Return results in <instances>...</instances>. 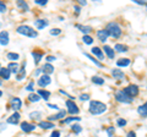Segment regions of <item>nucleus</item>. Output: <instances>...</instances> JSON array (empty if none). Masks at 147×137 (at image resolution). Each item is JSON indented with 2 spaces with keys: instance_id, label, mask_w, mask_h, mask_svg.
<instances>
[{
  "instance_id": "43",
  "label": "nucleus",
  "mask_w": 147,
  "mask_h": 137,
  "mask_svg": "<svg viewBox=\"0 0 147 137\" xmlns=\"http://www.w3.org/2000/svg\"><path fill=\"white\" fill-rule=\"evenodd\" d=\"M88 99H90V94H87V93L80 95V100H82V102H86V100H88Z\"/></svg>"
},
{
  "instance_id": "39",
  "label": "nucleus",
  "mask_w": 147,
  "mask_h": 137,
  "mask_svg": "<svg viewBox=\"0 0 147 137\" xmlns=\"http://www.w3.org/2000/svg\"><path fill=\"white\" fill-rule=\"evenodd\" d=\"M117 124H118L119 127H124V126L127 124V121L125 120V119H118V120H117Z\"/></svg>"
},
{
  "instance_id": "20",
  "label": "nucleus",
  "mask_w": 147,
  "mask_h": 137,
  "mask_svg": "<svg viewBox=\"0 0 147 137\" xmlns=\"http://www.w3.org/2000/svg\"><path fill=\"white\" fill-rule=\"evenodd\" d=\"M112 76L117 80H123L125 77V74L123 72V70H119V68H113L112 70Z\"/></svg>"
},
{
  "instance_id": "32",
  "label": "nucleus",
  "mask_w": 147,
  "mask_h": 137,
  "mask_svg": "<svg viewBox=\"0 0 147 137\" xmlns=\"http://www.w3.org/2000/svg\"><path fill=\"white\" fill-rule=\"evenodd\" d=\"M6 58L9 59V60H11V62H16V60L20 59V55H18L17 53H7Z\"/></svg>"
},
{
  "instance_id": "41",
  "label": "nucleus",
  "mask_w": 147,
  "mask_h": 137,
  "mask_svg": "<svg viewBox=\"0 0 147 137\" xmlns=\"http://www.w3.org/2000/svg\"><path fill=\"white\" fill-rule=\"evenodd\" d=\"M6 4L5 3H3V1H0V12L4 13V12H6Z\"/></svg>"
},
{
  "instance_id": "9",
  "label": "nucleus",
  "mask_w": 147,
  "mask_h": 137,
  "mask_svg": "<svg viewBox=\"0 0 147 137\" xmlns=\"http://www.w3.org/2000/svg\"><path fill=\"white\" fill-rule=\"evenodd\" d=\"M36 127H37L36 124H31V122H28V121L21 122V130L24 132H32V131L36 130Z\"/></svg>"
},
{
  "instance_id": "28",
  "label": "nucleus",
  "mask_w": 147,
  "mask_h": 137,
  "mask_svg": "<svg viewBox=\"0 0 147 137\" xmlns=\"http://www.w3.org/2000/svg\"><path fill=\"white\" fill-rule=\"evenodd\" d=\"M77 28H79L82 33H84V36H87L90 33V32H92V27L91 26H82V25H77Z\"/></svg>"
},
{
  "instance_id": "19",
  "label": "nucleus",
  "mask_w": 147,
  "mask_h": 137,
  "mask_svg": "<svg viewBox=\"0 0 147 137\" xmlns=\"http://www.w3.org/2000/svg\"><path fill=\"white\" fill-rule=\"evenodd\" d=\"M10 76H11V72L7 67H1L0 68V79H4V80H10Z\"/></svg>"
},
{
  "instance_id": "8",
  "label": "nucleus",
  "mask_w": 147,
  "mask_h": 137,
  "mask_svg": "<svg viewBox=\"0 0 147 137\" xmlns=\"http://www.w3.org/2000/svg\"><path fill=\"white\" fill-rule=\"evenodd\" d=\"M50 82H52V79H50L49 75H42L37 81V83H38L39 87H47L48 85H50Z\"/></svg>"
},
{
  "instance_id": "46",
  "label": "nucleus",
  "mask_w": 147,
  "mask_h": 137,
  "mask_svg": "<svg viewBox=\"0 0 147 137\" xmlns=\"http://www.w3.org/2000/svg\"><path fill=\"white\" fill-rule=\"evenodd\" d=\"M54 60H57V58H55V56H53V55H48V56H47V61H48V62H52V61H54Z\"/></svg>"
},
{
  "instance_id": "34",
  "label": "nucleus",
  "mask_w": 147,
  "mask_h": 137,
  "mask_svg": "<svg viewBox=\"0 0 147 137\" xmlns=\"http://www.w3.org/2000/svg\"><path fill=\"white\" fill-rule=\"evenodd\" d=\"M28 99H30V102H32V103H38L42 98H40L37 93H31V94L28 95Z\"/></svg>"
},
{
  "instance_id": "47",
  "label": "nucleus",
  "mask_w": 147,
  "mask_h": 137,
  "mask_svg": "<svg viewBox=\"0 0 147 137\" xmlns=\"http://www.w3.org/2000/svg\"><path fill=\"white\" fill-rule=\"evenodd\" d=\"M126 137H136V134H135L134 131H129L127 135H126Z\"/></svg>"
},
{
  "instance_id": "26",
  "label": "nucleus",
  "mask_w": 147,
  "mask_h": 137,
  "mask_svg": "<svg viewBox=\"0 0 147 137\" xmlns=\"http://www.w3.org/2000/svg\"><path fill=\"white\" fill-rule=\"evenodd\" d=\"M117 65L120 66V67H126V66L130 65V59H127V58H121V59H119V60L117 61Z\"/></svg>"
},
{
  "instance_id": "53",
  "label": "nucleus",
  "mask_w": 147,
  "mask_h": 137,
  "mask_svg": "<svg viewBox=\"0 0 147 137\" xmlns=\"http://www.w3.org/2000/svg\"><path fill=\"white\" fill-rule=\"evenodd\" d=\"M1 95H3V92H1V91H0V97H1Z\"/></svg>"
},
{
  "instance_id": "12",
  "label": "nucleus",
  "mask_w": 147,
  "mask_h": 137,
  "mask_svg": "<svg viewBox=\"0 0 147 137\" xmlns=\"http://www.w3.org/2000/svg\"><path fill=\"white\" fill-rule=\"evenodd\" d=\"M38 126L40 127V129H43V130H52V129H55V125L53 124L52 121H47V120H42V121H39L38 122Z\"/></svg>"
},
{
  "instance_id": "40",
  "label": "nucleus",
  "mask_w": 147,
  "mask_h": 137,
  "mask_svg": "<svg viewBox=\"0 0 147 137\" xmlns=\"http://www.w3.org/2000/svg\"><path fill=\"white\" fill-rule=\"evenodd\" d=\"M107 134H108L109 137H114V134H115V129H114L113 126L108 127V129H107Z\"/></svg>"
},
{
  "instance_id": "18",
  "label": "nucleus",
  "mask_w": 147,
  "mask_h": 137,
  "mask_svg": "<svg viewBox=\"0 0 147 137\" xmlns=\"http://www.w3.org/2000/svg\"><path fill=\"white\" fill-rule=\"evenodd\" d=\"M42 72H43V75H50V74H53L54 72V66L52 65V64H44L43 67H42Z\"/></svg>"
},
{
  "instance_id": "48",
  "label": "nucleus",
  "mask_w": 147,
  "mask_h": 137,
  "mask_svg": "<svg viewBox=\"0 0 147 137\" xmlns=\"http://www.w3.org/2000/svg\"><path fill=\"white\" fill-rule=\"evenodd\" d=\"M48 107L49 108H52V109H55V110H58L59 107L58 105H55V104H48Z\"/></svg>"
},
{
  "instance_id": "49",
  "label": "nucleus",
  "mask_w": 147,
  "mask_h": 137,
  "mask_svg": "<svg viewBox=\"0 0 147 137\" xmlns=\"http://www.w3.org/2000/svg\"><path fill=\"white\" fill-rule=\"evenodd\" d=\"M40 72H42V68H37V71L34 72V76H38Z\"/></svg>"
},
{
  "instance_id": "1",
  "label": "nucleus",
  "mask_w": 147,
  "mask_h": 137,
  "mask_svg": "<svg viewBox=\"0 0 147 137\" xmlns=\"http://www.w3.org/2000/svg\"><path fill=\"white\" fill-rule=\"evenodd\" d=\"M107 111V105L99 100H91L90 102V113L93 115H100Z\"/></svg>"
},
{
  "instance_id": "21",
  "label": "nucleus",
  "mask_w": 147,
  "mask_h": 137,
  "mask_svg": "<svg viewBox=\"0 0 147 137\" xmlns=\"http://www.w3.org/2000/svg\"><path fill=\"white\" fill-rule=\"evenodd\" d=\"M103 50H104V53L107 54V56L110 59V60H113V59L115 58V52H114L113 48H110L109 45H104V47H103Z\"/></svg>"
},
{
  "instance_id": "33",
  "label": "nucleus",
  "mask_w": 147,
  "mask_h": 137,
  "mask_svg": "<svg viewBox=\"0 0 147 137\" xmlns=\"http://www.w3.org/2000/svg\"><path fill=\"white\" fill-rule=\"evenodd\" d=\"M91 81L93 82L94 85H98V86L104 85V80L102 79V77H99V76H93V77L91 79Z\"/></svg>"
},
{
  "instance_id": "36",
  "label": "nucleus",
  "mask_w": 147,
  "mask_h": 137,
  "mask_svg": "<svg viewBox=\"0 0 147 137\" xmlns=\"http://www.w3.org/2000/svg\"><path fill=\"white\" fill-rule=\"evenodd\" d=\"M71 131L75 132V134H80V132H82V127H81V125H79V124H74V125L71 126Z\"/></svg>"
},
{
  "instance_id": "25",
  "label": "nucleus",
  "mask_w": 147,
  "mask_h": 137,
  "mask_svg": "<svg viewBox=\"0 0 147 137\" xmlns=\"http://www.w3.org/2000/svg\"><path fill=\"white\" fill-rule=\"evenodd\" d=\"M37 94H38L39 97L42 99H44V100H48L49 97H50V92H49V91H47V89H38Z\"/></svg>"
},
{
  "instance_id": "7",
  "label": "nucleus",
  "mask_w": 147,
  "mask_h": 137,
  "mask_svg": "<svg viewBox=\"0 0 147 137\" xmlns=\"http://www.w3.org/2000/svg\"><path fill=\"white\" fill-rule=\"evenodd\" d=\"M10 107L13 111H18L21 109L22 107V102H21V99L18 98V97H13L10 99Z\"/></svg>"
},
{
  "instance_id": "27",
  "label": "nucleus",
  "mask_w": 147,
  "mask_h": 137,
  "mask_svg": "<svg viewBox=\"0 0 147 137\" xmlns=\"http://www.w3.org/2000/svg\"><path fill=\"white\" fill-rule=\"evenodd\" d=\"M7 68L10 70V72H12V74H17L18 70H20V66H18L17 62H10L7 65Z\"/></svg>"
},
{
  "instance_id": "13",
  "label": "nucleus",
  "mask_w": 147,
  "mask_h": 137,
  "mask_svg": "<svg viewBox=\"0 0 147 137\" xmlns=\"http://www.w3.org/2000/svg\"><path fill=\"white\" fill-rule=\"evenodd\" d=\"M25 76H26V61L22 62V67L18 70V72L16 74V80L17 81H22L25 79Z\"/></svg>"
},
{
  "instance_id": "55",
  "label": "nucleus",
  "mask_w": 147,
  "mask_h": 137,
  "mask_svg": "<svg viewBox=\"0 0 147 137\" xmlns=\"http://www.w3.org/2000/svg\"><path fill=\"white\" fill-rule=\"evenodd\" d=\"M0 68H1V65H0Z\"/></svg>"
},
{
  "instance_id": "23",
  "label": "nucleus",
  "mask_w": 147,
  "mask_h": 137,
  "mask_svg": "<svg viewBox=\"0 0 147 137\" xmlns=\"http://www.w3.org/2000/svg\"><path fill=\"white\" fill-rule=\"evenodd\" d=\"M137 113H139V115L142 116V118H147V102L145 104H142L137 108Z\"/></svg>"
},
{
  "instance_id": "50",
  "label": "nucleus",
  "mask_w": 147,
  "mask_h": 137,
  "mask_svg": "<svg viewBox=\"0 0 147 137\" xmlns=\"http://www.w3.org/2000/svg\"><path fill=\"white\" fill-rule=\"evenodd\" d=\"M74 9H75V11H76V13H80V7L77 6V5H75L74 6Z\"/></svg>"
},
{
  "instance_id": "2",
  "label": "nucleus",
  "mask_w": 147,
  "mask_h": 137,
  "mask_svg": "<svg viewBox=\"0 0 147 137\" xmlns=\"http://www.w3.org/2000/svg\"><path fill=\"white\" fill-rule=\"evenodd\" d=\"M16 32L18 34H22L25 37H30V38H36L38 37V32L34 31V28H32L31 26L27 25H21L16 28Z\"/></svg>"
},
{
  "instance_id": "11",
  "label": "nucleus",
  "mask_w": 147,
  "mask_h": 137,
  "mask_svg": "<svg viewBox=\"0 0 147 137\" xmlns=\"http://www.w3.org/2000/svg\"><path fill=\"white\" fill-rule=\"evenodd\" d=\"M66 116V111L65 110H60L58 111L57 114H54V115H50L49 116V121H55V120H64Z\"/></svg>"
},
{
  "instance_id": "24",
  "label": "nucleus",
  "mask_w": 147,
  "mask_h": 137,
  "mask_svg": "<svg viewBox=\"0 0 147 137\" xmlns=\"http://www.w3.org/2000/svg\"><path fill=\"white\" fill-rule=\"evenodd\" d=\"M114 50H117L118 53H126L129 50V48H127V45H125V44L117 43L115 45H114Z\"/></svg>"
},
{
  "instance_id": "54",
  "label": "nucleus",
  "mask_w": 147,
  "mask_h": 137,
  "mask_svg": "<svg viewBox=\"0 0 147 137\" xmlns=\"http://www.w3.org/2000/svg\"><path fill=\"white\" fill-rule=\"evenodd\" d=\"M0 27H1V24H0Z\"/></svg>"
},
{
  "instance_id": "15",
  "label": "nucleus",
  "mask_w": 147,
  "mask_h": 137,
  "mask_svg": "<svg viewBox=\"0 0 147 137\" xmlns=\"http://www.w3.org/2000/svg\"><path fill=\"white\" fill-rule=\"evenodd\" d=\"M10 39H9V32L7 31H3L0 32V44L1 45H7Z\"/></svg>"
},
{
  "instance_id": "14",
  "label": "nucleus",
  "mask_w": 147,
  "mask_h": 137,
  "mask_svg": "<svg viewBox=\"0 0 147 137\" xmlns=\"http://www.w3.org/2000/svg\"><path fill=\"white\" fill-rule=\"evenodd\" d=\"M108 37H109V34H108V32L105 31V30H99V31H97V38H98V40H100L102 43L107 42Z\"/></svg>"
},
{
  "instance_id": "42",
  "label": "nucleus",
  "mask_w": 147,
  "mask_h": 137,
  "mask_svg": "<svg viewBox=\"0 0 147 137\" xmlns=\"http://www.w3.org/2000/svg\"><path fill=\"white\" fill-rule=\"evenodd\" d=\"M34 3L37 4V5H42V6H45L48 4L47 0H34Z\"/></svg>"
},
{
  "instance_id": "30",
  "label": "nucleus",
  "mask_w": 147,
  "mask_h": 137,
  "mask_svg": "<svg viewBox=\"0 0 147 137\" xmlns=\"http://www.w3.org/2000/svg\"><path fill=\"white\" fill-rule=\"evenodd\" d=\"M17 4V6L21 9L22 11H28L30 10V6H28V4L25 3V1H22V0H18V1L16 3Z\"/></svg>"
},
{
  "instance_id": "38",
  "label": "nucleus",
  "mask_w": 147,
  "mask_h": 137,
  "mask_svg": "<svg viewBox=\"0 0 147 137\" xmlns=\"http://www.w3.org/2000/svg\"><path fill=\"white\" fill-rule=\"evenodd\" d=\"M49 33H50V36H59L61 33V30L60 28H52L49 31Z\"/></svg>"
},
{
  "instance_id": "4",
  "label": "nucleus",
  "mask_w": 147,
  "mask_h": 137,
  "mask_svg": "<svg viewBox=\"0 0 147 137\" xmlns=\"http://www.w3.org/2000/svg\"><path fill=\"white\" fill-rule=\"evenodd\" d=\"M115 99L118 100L119 103H123V104H130L132 102V98L129 97V95L124 92V89L117 91L115 92Z\"/></svg>"
},
{
  "instance_id": "52",
  "label": "nucleus",
  "mask_w": 147,
  "mask_h": 137,
  "mask_svg": "<svg viewBox=\"0 0 147 137\" xmlns=\"http://www.w3.org/2000/svg\"><path fill=\"white\" fill-rule=\"evenodd\" d=\"M3 85V79H0V86Z\"/></svg>"
},
{
  "instance_id": "44",
  "label": "nucleus",
  "mask_w": 147,
  "mask_h": 137,
  "mask_svg": "<svg viewBox=\"0 0 147 137\" xmlns=\"http://www.w3.org/2000/svg\"><path fill=\"white\" fill-rule=\"evenodd\" d=\"M33 86H34V82L32 81V82H30V83L27 85V87H26L25 89H27V91H30V92H32V91L34 89V88H33Z\"/></svg>"
},
{
  "instance_id": "51",
  "label": "nucleus",
  "mask_w": 147,
  "mask_h": 137,
  "mask_svg": "<svg viewBox=\"0 0 147 137\" xmlns=\"http://www.w3.org/2000/svg\"><path fill=\"white\" fill-rule=\"evenodd\" d=\"M79 4H80V5H84V6H86V5H87V3H86V1H82V0H80Z\"/></svg>"
},
{
  "instance_id": "17",
  "label": "nucleus",
  "mask_w": 147,
  "mask_h": 137,
  "mask_svg": "<svg viewBox=\"0 0 147 137\" xmlns=\"http://www.w3.org/2000/svg\"><path fill=\"white\" fill-rule=\"evenodd\" d=\"M49 25V21L45 20V19H38L34 21V26L37 27L38 30H43L44 27H47Z\"/></svg>"
},
{
  "instance_id": "5",
  "label": "nucleus",
  "mask_w": 147,
  "mask_h": 137,
  "mask_svg": "<svg viewBox=\"0 0 147 137\" xmlns=\"http://www.w3.org/2000/svg\"><path fill=\"white\" fill-rule=\"evenodd\" d=\"M124 92H125L129 97H131V98H135L137 94H139V92H140V89H139V87H137L136 85H129L127 87H125L124 88Z\"/></svg>"
},
{
  "instance_id": "45",
  "label": "nucleus",
  "mask_w": 147,
  "mask_h": 137,
  "mask_svg": "<svg viewBox=\"0 0 147 137\" xmlns=\"http://www.w3.org/2000/svg\"><path fill=\"white\" fill-rule=\"evenodd\" d=\"M60 131H58V130H54L52 132V135H50V137H60Z\"/></svg>"
},
{
  "instance_id": "3",
  "label": "nucleus",
  "mask_w": 147,
  "mask_h": 137,
  "mask_svg": "<svg viewBox=\"0 0 147 137\" xmlns=\"http://www.w3.org/2000/svg\"><path fill=\"white\" fill-rule=\"evenodd\" d=\"M105 31L108 32V34H109V37H112V38H119L121 36L123 33V31H121V27L119 26L117 22H109V24L107 25V28H105Z\"/></svg>"
},
{
  "instance_id": "6",
  "label": "nucleus",
  "mask_w": 147,
  "mask_h": 137,
  "mask_svg": "<svg viewBox=\"0 0 147 137\" xmlns=\"http://www.w3.org/2000/svg\"><path fill=\"white\" fill-rule=\"evenodd\" d=\"M66 108H67V113L72 114V115H76V114L80 113V109L79 107L76 105V103L74 102V100H66Z\"/></svg>"
},
{
  "instance_id": "31",
  "label": "nucleus",
  "mask_w": 147,
  "mask_h": 137,
  "mask_svg": "<svg viewBox=\"0 0 147 137\" xmlns=\"http://www.w3.org/2000/svg\"><path fill=\"white\" fill-rule=\"evenodd\" d=\"M85 55H86L87 58H88L90 60H91L92 62H93L96 66H98V67H103V64L100 62V61H98V60H97V59H96V58H93L92 55H90V54H87V53H85Z\"/></svg>"
},
{
  "instance_id": "16",
  "label": "nucleus",
  "mask_w": 147,
  "mask_h": 137,
  "mask_svg": "<svg viewBox=\"0 0 147 137\" xmlns=\"http://www.w3.org/2000/svg\"><path fill=\"white\" fill-rule=\"evenodd\" d=\"M91 52H92V54H94V55L97 56L99 60H102V61L104 60V53H103V50L100 49L99 47H93L91 49Z\"/></svg>"
},
{
  "instance_id": "10",
  "label": "nucleus",
  "mask_w": 147,
  "mask_h": 137,
  "mask_svg": "<svg viewBox=\"0 0 147 137\" xmlns=\"http://www.w3.org/2000/svg\"><path fill=\"white\" fill-rule=\"evenodd\" d=\"M20 118H21L20 113L15 111L11 116H9V119L6 120V122H7V124H11V125H17L18 122H20Z\"/></svg>"
},
{
  "instance_id": "35",
  "label": "nucleus",
  "mask_w": 147,
  "mask_h": 137,
  "mask_svg": "<svg viewBox=\"0 0 147 137\" xmlns=\"http://www.w3.org/2000/svg\"><path fill=\"white\" fill-rule=\"evenodd\" d=\"M82 42H84L85 44H88V45H91V44H93V38L91 37V36H84L82 37Z\"/></svg>"
},
{
  "instance_id": "29",
  "label": "nucleus",
  "mask_w": 147,
  "mask_h": 137,
  "mask_svg": "<svg viewBox=\"0 0 147 137\" xmlns=\"http://www.w3.org/2000/svg\"><path fill=\"white\" fill-rule=\"evenodd\" d=\"M80 120H81V118H79V116H70V118L64 119V120H61L60 122H61V124H70V122H74V121H80Z\"/></svg>"
},
{
  "instance_id": "22",
  "label": "nucleus",
  "mask_w": 147,
  "mask_h": 137,
  "mask_svg": "<svg viewBox=\"0 0 147 137\" xmlns=\"http://www.w3.org/2000/svg\"><path fill=\"white\" fill-rule=\"evenodd\" d=\"M32 54V56H33V59H34V64L36 65H38V64L40 62V60H42V58H43V53L42 52H37V50H33V52L31 53Z\"/></svg>"
},
{
  "instance_id": "37",
  "label": "nucleus",
  "mask_w": 147,
  "mask_h": 137,
  "mask_svg": "<svg viewBox=\"0 0 147 137\" xmlns=\"http://www.w3.org/2000/svg\"><path fill=\"white\" fill-rule=\"evenodd\" d=\"M40 116H42V113L40 111H33V113L30 114L31 119H40Z\"/></svg>"
}]
</instances>
